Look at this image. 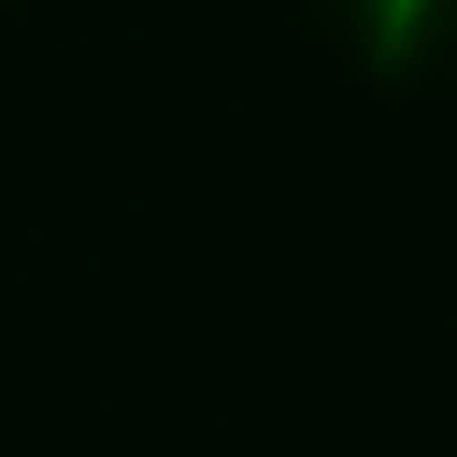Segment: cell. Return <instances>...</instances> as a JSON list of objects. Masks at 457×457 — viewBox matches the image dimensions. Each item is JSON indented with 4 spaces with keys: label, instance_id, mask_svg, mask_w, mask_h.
Returning a JSON list of instances; mask_svg holds the SVG:
<instances>
[{
    "label": "cell",
    "instance_id": "cell-1",
    "mask_svg": "<svg viewBox=\"0 0 457 457\" xmlns=\"http://www.w3.org/2000/svg\"><path fill=\"white\" fill-rule=\"evenodd\" d=\"M330 17L381 77H407L457 43V0H330Z\"/></svg>",
    "mask_w": 457,
    "mask_h": 457
}]
</instances>
